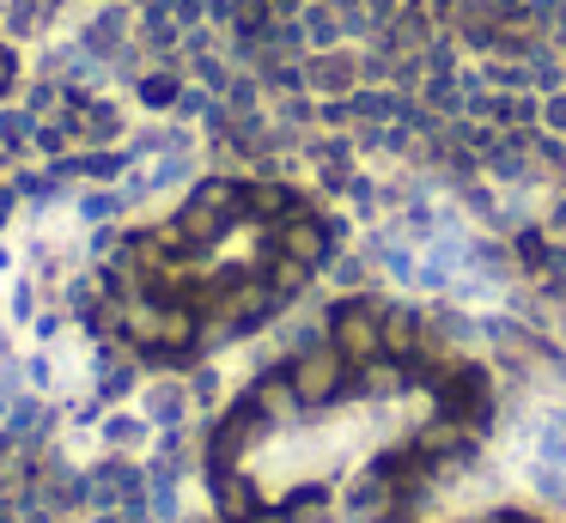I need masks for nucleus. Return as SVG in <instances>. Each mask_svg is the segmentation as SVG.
I'll list each match as a JSON object with an SVG mask.
<instances>
[{
  "label": "nucleus",
  "mask_w": 566,
  "mask_h": 523,
  "mask_svg": "<svg viewBox=\"0 0 566 523\" xmlns=\"http://www.w3.org/2000/svg\"><path fill=\"white\" fill-rule=\"evenodd\" d=\"M439 414V383L421 359L409 366L359 347L311 354L237 414L225 438V499L232 511L323 523L359 469L421 438Z\"/></svg>",
  "instance_id": "f257e3e1"
}]
</instances>
